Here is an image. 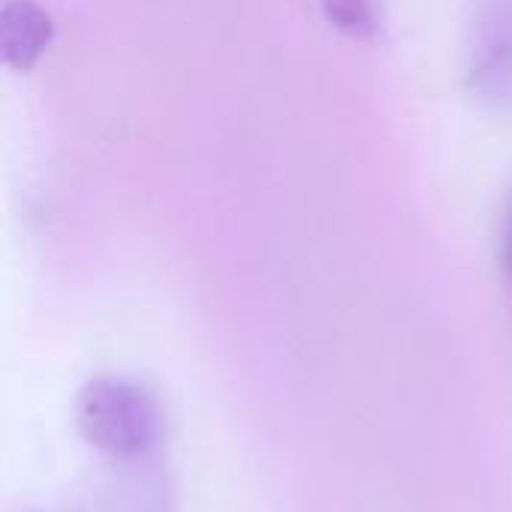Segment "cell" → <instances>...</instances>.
Returning <instances> with one entry per match:
<instances>
[{"label":"cell","mask_w":512,"mask_h":512,"mask_svg":"<svg viewBox=\"0 0 512 512\" xmlns=\"http://www.w3.org/2000/svg\"><path fill=\"white\" fill-rule=\"evenodd\" d=\"M72 414L81 438L108 462L156 456L165 438L162 405L132 378L99 375L87 381L75 396Z\"/></svg>","instance_id":"cell-1"},{"label":"cell","mask_w":512,"mask_h":512,"mask_svg":"<svg viewBox=\"0 0 512 512\" xmlns=\"http://www.w3.org/2000/svg\"><path fill=\"white\" fill-rule=\"evenodd\" d=\"M54 36L51 15L36 0L0 3V66L27 72L48 51Z\"/></svg>","instance_id":"cell-4"},{"label":"cell","mask_w":512,"mask_h":512,"mask_svg":"<svg viewBox=\"0 0 512 512\" xmlns=\"http://www.w3.org/2000/svg\"><path fill=\"white\" fill-rule=\"evenodd\" d=\"M465 84L486 108H512V0H477Z\"/></svg>","instance_id":"cell-2"},{"label":"cell","mask_w":512,"mask_h":512,"mask_svg":"<svg viewBox=\"0 0 512 512\" xmlns=\"http://www.w3.org/2000/svg\"><path fill=\"white\" fill-rule=\"evenodd\" d=\"M324 18L348 39L372 42L384 27L381 0H318Z\"/></svg>","instance_id":"cell-5"},{"label":"cell","mask_w":512,"mask_h":512,"mask_svg":"<svg viewBox=\"0 0 512 512\" xmlns=\"http://www.w3.org/2000/svg\"><path fill=\"white\" fill-rule=\"evenodd\" d=\"M498 267H501V282H504V294L512 312V186L504 195L501 222H498Z\"/></svg>","instance_id":"cell-6"},{"label":"cell","mask_w":512,"mask_h":512,"mask_svg":"<svg viewBox=\"0 0 512 512\" xmlns=\"http://www.w3.org/2000/svg\"><path fill=\"white\" fill-rule=\"evenodd\" d=\"M81 512H177V498L156 456H147L111 462L87 489Z\"/></svg>","instance_id":"cell-3"}]
</instances>
